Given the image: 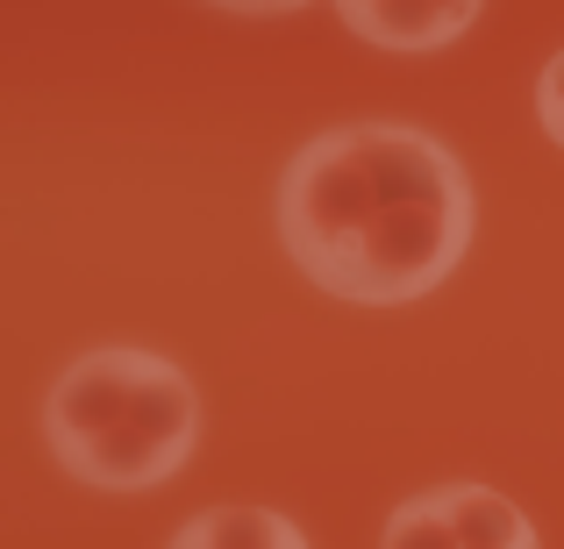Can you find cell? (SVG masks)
<instances>
[{"instance_id": "6da1fadb", "label": "cell", "mask_w": 564, "mask_h": 549, "mask_svg": "<svg viewBox=\"0 0 564 549\" xmlns=\"http://www.w3.org/2000/svg\"><path fill=\"white\" fill-rule=\"evenodd\" d=\"M279 250L329 300L408 307L465 264L471 179L414 122L322 129L279 172Z\"/></svg>"}, {"instance_id": "7a4b0ae2", "label": "cell", "mask_w": 564, "mask_h": 549, "mask_svg": "<svg viewBox=\"0 0 564 549\" xmlns=\"http://www.w3.org/2000/svg\"><path fill=\"white\" fill-rule=\"evenodd\" d=\"M200 442V393L165 350L94 343L43 393V450L94 493H158Z\"/></svg>"}, {"instance_id": "3957f363", "label": "cell", "mask_w": 564, "mask_h": 549, "mask_svg": "<svg viewBox=\"0 0 564 549\" xmlns=\"http://www.w3.org/2000/svg\"><path fill=\"white\" fill-rule=\"evenodd\" d=\"M379 549H536V528L494 485H429L393 507Z\"/></svg>"}, {"instance_id": "277c9868", "label": "cell", "mask_w": 564, "mask_h": 549, "mask_svg": "<svg viewBox=\"0 0 564 549\" xmlns=\"http://www.w3.org/2000/svg\"><path fill=\"white\" fill-rule=\"evenodd\" d=\"M486 0H336L344 29L372 51L393 57H429V51H451L471 22H479Z\"/></svg>"}, {"instance_id": "5b68a950", "label": "cell", "mask_w": 564, "mask_h": 549, "mask_svg": "<svg viewBox=\"0 0 564 549\" xmlns=\"http://www.w3.org/2000/svg\"><path fill=\"white\" fill-rule=\"evenodd\" d=\"M165 549H307V536L279 507H207Z\"/></svg>"}, {"instance_id": "8992f818", "label": "cell", "mask_w": 564, "mask_h": 549, "mask_svg": "<svg viewBox=\"0 0 564 549\" xmlns=\"http://www.w3.org/2000/svg\"><path fill=\"white\" fill-rule=\"evenodd\" d=\"M536 122H543V136L564 151V51L543 65V79H536Z\"/></svg>"}, {"instance_id": "52a82bcc", "label": "cell", "mask_w": 564, "mask_h": 549, "mask_svg": "<svg viewBox=\"0 0 564 549\" xmlns=\"http://www.w3.org/2000/svg\"><path fill=\"white\" fill-rule=\"evenodd\" d=\"M207 8H221V14H293V8H307V0H207Z\"/></svg>"}]
</instances>
